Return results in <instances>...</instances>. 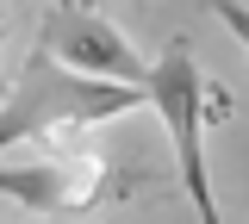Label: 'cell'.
<instances>
[{
	"instance_id": "1",
	"label": "cell",
	"mask_w": 249,
	"mask_h": 224,
	"mask_svg": "<svg viewBox=\"0 0 249 224\" xmlns=\"http://www.w3.org/2000/svg\"><path fill=\"white\" fill-rule=\"evenodd\" d=\"M137 106H150L143 87L88 81V75H69L62 63H50V56L31 50L25 69L6 81L0 143H6V156L25 150V143H37V150H75V143H88L93 125L124 119V112H137Z\"/></svg>"
},
{
	"instance_id": "2",
	"label": "cell",
	"mask_w": 249,
	"mask_h": 224,
	"mask_svg": "<svg viewBox=\"0 0 249 224\" xmlns=\"http://www.w3.org/2000/svg\"><path fill=\"white\" fill-rule=\"evenodd\" d=\"M150 112L162 119L168 143H175V168H181V187L187 206L199 224H224L218 212V193H212V168H206V125L231 119V94L206 81V69L193 56V37H168L162 50L150 56Z\"/></svg>"
},
{
	"instance_id": "3",
	"label": "cell",
	"mask_w": 249,
	"mask_h": 224,
	"mask_svg": "<svg viewBox=\"0 0 249 224\" xmlns=\"http://www.w3.org/2000/svg\"><path fill=\"white\" fill-rule=\"evenodd\" d=\"M37 56L62 63L69 75L88 81H119V87H150V63L137 56V44L93 6H44L37 13Z\"/></svg>"
},
{
	"instance_id": "4",
	"label": "cell",
	"mask_w": 249,
	"mask_h": 224,
	"mask_svg": "<svg viewBox=\"0 0 249 224\" xmlns=\"http://www.w3.org/2000/svg\"><path fill=\"white\" fill-rule=\"evenodd\" d=\"M0 187H6L13 206H31V212H88V206H100L106 162L93 156L88 143L37 150V156H6L0 162Z\"/></svg>"
},
{
	"instance_id": "5",
	"label": "cell",
	"mask_w": 249,
	"mask_h": 224,
	"mask_svg": "<svg viewBox=\"0 0 249 224\" xmlns=\"http://www.w3.org/2000/svg\"><path fill=\"white\" fill-rule=\"evenodd\" d=\"M212 19H218V25H224V32H231V37L249 50V6H212Z\"/></svg>"
}]
</instances>
